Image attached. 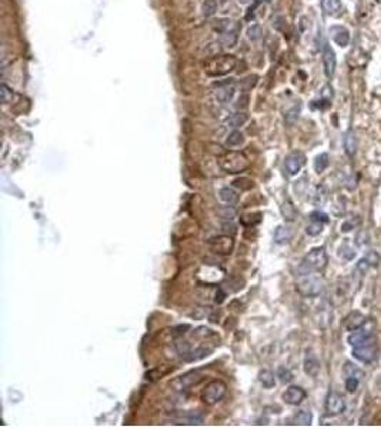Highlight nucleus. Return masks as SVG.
Segmentation results:
<instances>
[{
    "label": "nucleus",
    "mask_w": 381,
    "mask_h": 429,
    "mask_svg": "<svg viewBox=\"0 0 381 429\" xmlns=\"http://www.w3.org/2000/svg\"><path fill=\"white\" fill-rule=\"evenodd\" d=\"M327 262H328V256H327L326 247H314V249L309 251L306 256L303 258L299 268H297V273H299V276L316 273V272L324 269L327 266Z\"/></svg>",
    "instance_id": "obj_1"
},
{
    "label": "nucleus",
    "mask_w": 381,
    "mask_h": 429,
    "mask_svg": "<svg viewBox=\"0 0 381 429\" xmlns=\"http://www.w3.org/2000/svg\"><path fill=\"white\" fill-rule=\"evenodd\" d=\"M219 165L226 173L236 175V173H241V172L247 170L250 166V162L243 152L231 151L220 156Z\"/></svg>",
    "instance_id": "obj_2"
},
{
    "label": "nucleus",
    "mask_w": 381,
    "mask_h": 429,
    "mask_svg": "<svg viewBox=\"0 0 381 429\" xmlns=\"http://www.w3.org/2000/svg\"><path fill=\"white\" fill-rule=\"evenodd\" d=\"M323 289H324V282L316 273L302 276L297 283V291L304 298H316L323 292Z\"/></svg>",
    "instance_id": "obj_3"
},
{
    "label": "nucleus",
    "mask_w": 381,
    "mask_h": 429,
    "mask_svg": "<svg viewBox=\"0 0 381 429\" xmlns=\"http://www.w3.org/2000/svg\"><path fill=\"white\" fill-rule=\"evenodd\" d=\"M353 356L356 358L357 361L363 362V364H371L374 362L377 356H378V346H377V341L375 336H373L370 341H367L363 345L358 346H353Z\"/></svg>",
    "instance_id": "obj_4"
},
{
    "label": "nucleus",
    "mask_w": 381,
    "mask_h": 429,
    "mask_svg": "<svg viewBox=\"0 0 381 429\" xmlns=\"http://www.w3.org/2000/svg\"><path fill=\"white\" fill-rule=\"evenodd\" d=\"M226 392H227V385L220 379H216V381L207 383L203 394H201V399L207 405H215L219 401H222L226 395Z\"/></svg>",
    "instance_id": "obj_5"
},
{
    "label": "nucleus",
    "mask_w": 381,
    "mask_h": 429,
    "mask_svg": "<svg viewBox=\"0 0 381 429\" xmlns=\"http://www.w3.org/2000/svg\"><path fill=\"white\" fill-rule=\"evenodd\" d=\"M237 64V60L233 56H220L211 59L206 66V70L208 75L213 76H220V75H226L230 70H233Z\"/></svg>",
    "instance_id": "obj_6"
},
{
    "label": "nucleus",
    "mask_w": 381,
    "mask_h": 429,
    "mask_svg": "<svg viewBox=\"0 0 381 429\" xmlns=\"http://www.w3.org/2000/svg\"><path fill=\"white\" fill-rule=\"evenodd\" d=\"M201 378H203L201 371H199V369L190 371V372H187V374L182 375V376H179L177 379H175V381L172 382L170 386L175 390H177V392H182V390L189 389L190 386L199 383V382L201 381Z\"/></svg>",
    "instance_id": "obj_7"
},
{
    "label": "nucleus",
    "mask_w": 381,
    "mask_h": 429,
    "mask_svg": "<svg viewBox=\"0 0 381 429\" xmlns=\"http://www.w3.org/2000/svg\"><path fill=\"white\" fill-rule=\"evenodd\" d=\"M208 246L211 247V251L219 255H230L234 247V240L231 236L227 235H220L217 238H213L208 240Z\"/></svg>",
    "instance_id": "obj_8"
},
{
    "label": "nucleus",
    "mask_w": 381,
    "mask_h": 429,
    "mask_svg": "<svg viewBox=\"0 0 381 429\" xmlns=\"http://www.w3.org/2000/svg\"><path fill=\"white\" fill-rule=\"evenodd\" d=\"M326 411L328 415H342L346 411V401L344 398L335 392V390H330L328 395L326 398Z\"/></svg>",
    "instance_id": "obj_9"
},
{
    "label": "nucleus",
    "mask_w": 381,
    "mask_h": 429,
    "mask_svg": "<svg viewBox=\"0 0 381 429\" xmlns=\"http://www.w3.org/2000/svg\"><path fill=\"white\" fill-rule=\"evenodd\" d=\"M365 322H367L365 315H363L360 310H353L344 318V328H346V331L353 332V331H357L360 328H363L365 325Z\"/></svg>",
    "instance_id": "obj_10"
},
{
    "label": "nucleus",
    "mask_w": 381,
    "mask_h": 429,
    "mask_svg": "<svg viewBox=\"0 0 381 429\" xmlns=\"http://www.w3.org/2000/svg\"><path fill=\"white\" fill-rule=\"evenodd\" d=\"M303 165H304V155L300 152H293L291 155H288L284 163L287 173L290 176L297 175L302 170Z\"/></svg>",
    "instance_id": "obj_11"
},
{
    "label": "nucleus",
    "mask_w": 381,
    "mask_h": 429,
    "mask_svg": "<svg viewBox=\"0 0 381 429\" xmlns=\"http://www.w3.org/2000/svg\"><path fill=\"white\" fill-rule=\"evenodd\" d=\"M323 62H324V70H326L327 78H333L335 66H337V59H335V52L327 43L323 48Z\"/></svg>",
    "instance_id": "obj_12"
},
{
    "label": "nucleus",
    "mask_w": 381,
    "mask_h": 429,
    "mask_svg": "<svg viewBox=\"0 0 381 429\" xmlns=\"http://www.w3.org/2000/svg\"><path fill=\"white\" fill-rule=\"evenodd\" d=\"M330 36L334 40L335 45H338L340 48H346L350 43V32L349 29H346L344 26H331L330 27Z\"/></svg>",
    "instance_id": "obj_13"
},
{
    "label": "nucleus",
    "mask_w": 381,
    "mask_h": 429,
    "mask_svg": "<svg viewBox=\"0 0 381 429\" xmlns=\"http://www.w3.org/2000/svg\"><path fill=\"white\" fill-rule=\"evenodd\" d=\"M306 390L300 386H290L288 389L283 394V399L286 401L288 405H300L303 401L306 399Z\"/></svg>",
    "instance_id": "obj_14"
},
{
    "label": "nucleus",
    "mask_w": 381,
    "mask_h": 429,
    "mask_svg": "<svg viewBox=\"0 0 381 429\" xmlns=\"http://www.w3.org/2000/svg\"><path fill=\"white\" fill-rule=\"evenodd\" d=\"M373 336V332L367 331L364 328H360V329L353 331V332L349 335L347 342H349L351 346H358V345H363V343H365L367 341H370Z\"/></svg>",
    "instance_id": "obj_15"
},
{
    "label": "nucleus",
    "mask_w": 381,
    "mask_h": 429,
    "mask_svg": "<svg viewBox=\"0 0 381 429\" xmlns=\"http://www.w3.org/2000/svg\"><path fill=\"white\" fill-rule=\"evenodd\" d=\"M215 30L220 33V34H226V33H237L240 30V26H238L234 20L231 19H219L216 20L215 24H213Z\"/></svg>",
    "instance_id": "obj_16"
},
{
    "label": "nucleus",
    "mask_w": 381,
    "mask_h": 429,
    "mask_svg": "<svg viewBox=\"0 0 381 429\" xmlns=\"http://www.w3.org/2000/svg\"><path fill=\"white\" fill-rule=\"evenodd\" d=\"M293 239V229L286 225H280L274 232V242L277 245H286Z\"/></svg>",
    "instance_id": "obj_17"
},
{
    "label": "nucleus",
    "mask_w": 381,
    "mask_h": 429,
    "mask_svg": "<svg viewBox=\"0 0 381 429\" xmlns=\"http://www.w3.org/2000/svg\"><path fill=\"white\" fill-rule=\"evenodd\" d=\"M304 372L309 376H316L320 371V362L317 356L313 352H307V355L304 358Z\"/></svg>",
    "instance_id": "obj_18"
},
{
    "label": "nucleus",
    "mask_w": 381,
    "mask_h": 429,
    "mask_svg": "<svg viewBox=\"0 0 381 429\" xmlns=\"http://www.w3.org/2000/svg\"><path fill=\"white\" fill-rule=\"evenodd\" d=\"M343 146H344V152L349 155L350 158H353L357 152V139L353 130H347L344 136H343Z\"/></svg>",
    "instance_id": "obj_19"
},
{
    "label": "nucleus",
    "mask_w": 381,
    "mask_h": 429,
    "mask_svg": "<svg viewBox=\"0 0 381 429\" xmlns=\"http://www.w3.org/2000/svg\"><path fill=\"white\" fill-rule=\"evenodd\" d=\"M234 93H236V89L233 85H222L216 90V99L222 103H227L233 99Z\"/></svg>",
    "instance_id": "obj_20"
},
{
    "label": "nucleus",
    "mask_w": 381,
    "mask_h": 429,
    "mask_svg": "<svg viewBox=\"0 0 381 429\" xmlns=\"http://www.w3.org/2000/svg\"><path fill=\"white\" fill-rule=\"evenodd\" d=\"M219 198L224 205L231 206V205H236L238 202V193L231 188H223L219 192Z\"/></svg>",
    "instance_id": "obj_21"
},
{
    "label": "nucleus",
    "mask_w": 381,
    "mask_h": 429,
    "mask_svg": "<svg viewBox=\"0 0 381 429\" xmlns=\"http://www.w3.org/2000/svg\"><path fill=\"white\" fill-rule=\"evenodd\" d=\"M177 422H180L179 425H182V423H184V425H201L204 422V415L199 411H190L184 416H182V419Z\"/></svg>",
    "instance_id": "obj_22"
},
{
    "label": "nucleus",
    "mask_w": 381,
    "mask_h": 429,
    "mask_svg": "<svg viewBox=\"0 0 381 429\" xmlns=\"http://www.w3.org/2000/svg\"><path fill=\"white\" fill-rule=\"evenodd\" d=\"M321 8L328 16L338 15L342 12V0H321Z\"/></svg>",
    "instance_id": "obj_23"
},
{
    "label": "nucleus",
    "mask_w": 381,
    "mask_h": 429,
    "mask_svg": "<svg viewBox=\"0 0 381 429\" xmlns=\"http://www.w3.org/2000/svg\"><path fill=\"white\" fill-rule=\"evenodd\" d=\"M259 381L263 385V388L266 389H271L276 386V378H274V374L271 371H262L259 374Z\"/></svg>",
    "instance_id": "obj_24"
},
{
    "label": "nucleus",
    "mask_w": 381,
    "mask_h": 429,
    "mask_svg": "<svg viewBox=\"0 0 381 429\" xmlns=\"http://www.w3.org/2000/svg\"><path fill=\"white\" fill-rule=\"evenodd\" d=\"M247 119L248 118H247L246 113H234L226 119V125L229 127H240L246 123Z\"/></svg>",
    "instance_id": "obj_25"
},
{
    "label": "nucleus",
    "mask_w": 381,
    "mask_h": 429,
    "mask_svg": "<svg viewBox=\"0 0 381 429\" xmlns=\"http://www.w3.org/2000/svg\"><path fill=\"white\" fill-rule=\"evenodd\" d=\"M313 422V413L309 411H299L294 416V423L295 425H302V426H309Z\"/></svg>",
    "instance_id": "obj_26"
},
{
    "label": "nucleus",
    "mask_w": 381,
    "mask_h": 429,
    "mask_svg": "<svg viewBox=\"0 0 381 429\" xmlns=\"http://www.w3.org/2000/svg\"><path fill=\"white\" fill-rule=\"evenodd\" d=\"M330 165V158L327 153H320L317 158L314 159V170L317 173H323Z\"/></svg>",
    "instance_id": "obj_27"
},
{
    "label": "nucleus",
    "mask_w": 381,
    "mask_h": 429,
    "mask_svg": "<svg viewBox=\"0 0 381 429\" xmlns=\"http://www.w3.org/2000/svg\"><path fill=\"white\" fill-rule=\"evenodd\" d=\"M281 213H283L286 221L293 222L294 219H295V216H297V210H295V207L293 206L291 202H286V203L281 206Z\"/></svg>",
    "instance_id": "obj_28"
},
{
    "label": "nucleus",
    "mask_w": 381,
    "mask_h": 429,
    "mask_svg": "<svg viewBox=\"0 0 381 429\" xmlns=\"http://www.w3.org/2000/svg\"><path fill=\"white\" fill-rule=\"evenodd\" d=\"M344 372L347 374V376H354V378H358V379L364 378V372L360 368L353 365L351 362H346L344 364Z\"/></svg>",
    "instance_id": "obj_29"
},
{
    "label": "nucleus",
    "mask_w": 381,
    "mask_h": 429,
    "mask_svg": "<svg viewBox=\"0 0 381 429\" xmlns=\"http://www.w3.org/2000/svg\"><path fill=\"white\" fill-rule=\"evenodd\" d=\"M323 225H324V223L311 221V223L307 225V228H306V233H307L309 236H317V235H320V233L323 232Z\"/></svg>",
    "instance_id": "obj_30"
},
{
    "label": "nucleus",
    "mask_w": 381,
    "mask_h": 429,
    "mask_svg": "<svg viewBox=\"0 0 381 429\" xmlns=\"http://www.w3.org/2000/svg\"><path fill=\"white\" fill-rule=\"evenodd\" d=\"M277 376L280 378V381L283 382V383H290V382L294 379L293 372H291V371H290L288 368H284V366L278 368Z\"/></svg>",
    "instance_id": "obj_31"
},
{
    "label": "nucleus",
    "mask_w": 381,
    "mask_h": 429,
    "mask_svg": "<svg viewBox=\"0 0 381 429\" xmlns=\"http://www.w3.org/2000/svg\"><path fill=\"white\" fill-rule=\"evenodd\" d=\"M241 223L244 225V226H254V225H257V223L262 221V214L260 213H253V214H244V216H241Z\"/></svg>",
    "instance_id": "obj_32"
},
{
    "label": "nucleus",
    "mask_w": 381,
    "mask_h": 429,
    "mask_svg": "<svg viewBox=\"0 0 381 429\" xmlns=\"http://www.w3.org/2000/svg\"><path fill=\"white\" fill-rule=\"evenodd\" d=\"M243 142H244V136H243L241 132H238V130L231 132L230 135H229V137H227V145H229V146H238V145H241Z\"/></svg>",
    "instance_id": "obj_33"
},
{
    "label": "nucleus",
    "mask_w": 381,
    "mask_h": 429,
    "mask_svg": "<svg viewBox=\"0 0 381 429\" xmlns=\"http://www.w3.org/2000/svg\"><path fill=\"white\" fill-rule=\"evenodd\" d=\"M344 385H346V389H347V392H350V394H354V392L358 389L360 379H358V378H354V376H347V378H346V382H344Z\"/></svg>",
    "instance_id": "obj_34"
},
{
    "label": "nucleus",
    "mask_w": 381,
    "mask_h": 429,
    "mask_svg": "<svg viewBox=\"0 0 381 429\" xmlns=\"http://www.w3.org/2000/svg\"><path fill=\"white\" fill-rule=\"evenodd\" d=\"M364 256H365V259L368 261V263H370V266H371V268H377V266L380 265L381 256L378 255V252H375V251H370V252H367Z\"/></svg>",
    "instance_id": "obj_35"
},
{
    "label": "nucleus",
    "mask_w": 381,
    "mask_h": 429,
    "mask_svg": "<svg viewBox=\"0 0 381 429\" xmlns=\"http://www.w3.org/2000/svg\"><path fill=\"white\" fill-rule=\"evenodd\" d=\"M233 183H234V186L240 188L241 191H248V189H251V188H253V181H250V179H246V177L237 179V181H234Z\"/></svg>",
    "instance_id": "obj_36"
},
{
    "label": "nucleus",
    "mask_w": 381,
    "mask_h": 429,
    "mask_svg": "<svg viewBox=\"0 0 381 429\" xmlns=\"http://www.w3.org/2000/svg\"><path fill=\"white\" fill-rule=\"evenodd\" d=\"M12 99H13V90L9 89L6 85H2V102L8 104L12 102Z\"/></svg>",
    "instance_id": "obj_37"
},
{
    "label": "nucleus",
    "mask_w": 381,
    "mask_h": 429,
    "mask_svg": "<svg viewBox=\"0 0 381 429\" xmlns=\"http://www.w3.org/2000/svg\"><path fill=\"white\" fill-rule=\"evenodd\" d=\"M370 269H371L370 263H368V261L365 259V256H363V258H361V259L357 262V265H356V270L364 275L365 272H368Z\"/></svg>",
    "instance_id": "obj_38"
},
{
    "label": "nucleus",
    "mask_w": 381,
    "mask_h": 429,
    "mask_svg": "<svg viewBox=\"0 0 381 429\" xmlns=\"http://www.w3.org/2000/svg\"><path fill=\"white\" fill-rule=\"evenodd\" d=\"M310 219L321 223H327L330 221V219H328V214L323 213V212H320V210H316V212H313V213L310 214Z\"/></svg>",
    "instance_id": "obj_39"
},
{
    "label": "nucleus",
    "mask_w": 381,
    "mask_h": 429,
    "mask_svg": "<svg viewBox=\"0 0 381 429\" xmlns=\"http://www.w3.org/2000/svg\"><path fill=\"white\" fill-rule=\"evenodd\" d=\"M203 10H204V16H211L216 12V2L215 0H206L203 5Z\"/></svg>",
    "instance_id": "obj_40"
},
{
    "label": "nucleus",
    "mask_w": 381,
    "mask_h": 429,
    "mask_svg": "<svg viewBox=\"0 0 381 429\" xmlns=\"http://www.w3.org/2000/svg\"><path fill=\"white\" fill-rule=\"evenodd\" d=\"M248 36H250V39H257V38L260 36V27H259V26H253V27L248 30Z\"/></svg>",
    "instance_id": "obj_41"
},
{
    "label": "nucleus",
    "mask_w": 381,
    "mask_h": 429,
    "mask_svg": "<svg viewBox=\"0 0 381 429\" xmlns=\"http://www.w3.org/2000/svg\"><path fill=\"white\" fill-rule=\"evenodd\" d=\"M354 229V225L351 222H344L342 225V232H350Z\"/></svg>",
    "instance_id": "obj_42"
},
{
    "label": "nucleus",
    "mask_w": 381,
    "mask_h": 429,
    "mask_svg": "<svg viewBox=\"0 0 381 429\" xmlns=\"http://www.w3.org/2000/svg\"><path fill=\"white\" fill-rule=\"evenodd\" d=\"M223 299H224V294L222 292V289H219V295L216 294V302H223Z\"/></svg>",
    "instance_id": "obj_43"
}]
</instances>
